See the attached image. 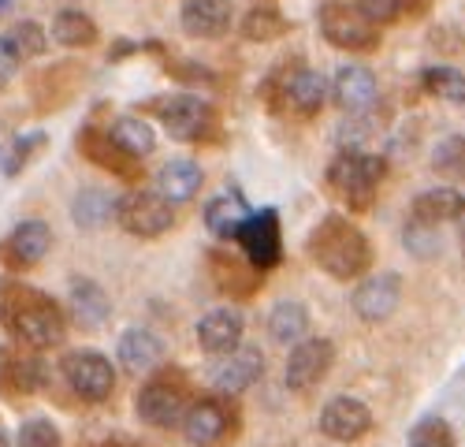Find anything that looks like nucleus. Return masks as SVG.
Instances as JSON below:
<instances>
[{"label": "nucleus", "mask_w": 465, "mask_h": 447, "mask_svg": "<svg viewBox=\"0 0 465 447\" xmlns=\"http://www.w3.org/2000/svg\"><path fill=\"white\" fill-rule=\"evenodd\" d=\"M0 321L26 347H56L64 340V313L56 298L15 280L0 287Z\"/></svg>", "instance_id": "obj_1"}, {"label": "nucleus", "mask_w": 465, "mask_h": 447, "mask_svg": "<svg viewBox=\"0 0 465 447\" xmlns=\"http://www.w3.org/2000/svg\"><path fill=\"white\" fill-rule=\"evenodd\" d=\"M305 250L331 280H361L372 265V243L358 224H351L339 213H328L313 235L305 239Z\"/></svg>", "instance_id": "obj_2"}, {"label": "nucleus", "mask_w": 465, "mask_h": 447, "mask_svg": "<svg viewBox=\"0 0 465 447\" xmlns=\"http://www.w3.org/2000/svg\"><path fill=\"white\" fill-rule=\"evenodd\" d=\"M383 172H387L383 157L369 154V149H339L335 161L328 164V183L342 194V202L354 213H365L376 198V186H380Z\"/></svg>", "instance_id": "obj_3"}, {"label": "nucleus", "mask_w": 465, "mask_h": 447, "mask_svg": "<svg viewBox=\"0 0 465 447\" xmlns=\"http://www.w3.org/2000/svg\"><path fill=\"white\" fill-rule=\"evenodd\" d=\"M324 42L346 53H372L380 49V26H372L369 19H361V12L346 0H324L317 12Z\"/></svg>", "instance_id": "obj_4"}, {"label": "nucleus", "mask_w": 465, "mask_h": 447, "mask_svg": "<svg viewBox=\"0 0 465 447\" xmlns=\"http://www.w3.org/2000/svg\"><path fill=\"white\" fill-rule=\"evenodd\" d=\"M145 112H153L164 131L175 138V142H198L202 134H209L213 127V112L202 97H193V94H161V97H153L142 104Z\"/></svg>", "instance_id": "obj_5"}, {"label": "nucleus", "mask_w": 465, "mask_h": 447, "mask_svg": "<svg viewBox=\"0 0 465 447\" xmlns=\"http://www.w3.org/2000/svg\"><path fill=\"white\" fill-rule=\"evenodd\" d=\"M235 243L242 246V257L257 273L276 269L283 261V228H280V213L276 209H257L242 220V228L235 235Z\"/></svg>", "instance_id": "obj_6"}, {"label": "nucleus", "mask_w": 465, "mask_h": 447, "mask_svg": "<svg viewBox=\"0 0 465 447\" xmlns=\"http://www.w3.org/2000/svg\"><path fill=\"white\" fill-rule=\"evenodd\" d=\"M115 220H120L124 232H131L138 239H157V235L172 232L175 205L168 198H161L157 191H134L115 202Z\"/></svg>", "instance_id": "obj_7"}, {"label": "nucleus", "mask_w": 465, "mask_h": 447, "mask_svg": "<svg viewBox=\"0 0 465 447\" xmlns=\"http://www.w3.org/2000/svg\"><path fill=\"white\" fill-rule=\"evenodd\" d=\"M60 372L67 388L86 399V402H104L115 392V365L101 351H71L60 362Z\"/></svg>", "instance_id": "obj_8"}, {"label": "nucleus", "mask_w": 465, "mask_h": 447, "mask_svg": "<svg viewBox=\"0 0 465 447\" xmlns=\"http://www.w3.org/2000/svg\"><path fill=\"white\" fill-rule=\"evenodd\" d=\"M335 362V347L324 335H305V340L294 343L291 358H287V388L298 395H309L313 388L324 384V377L331 372Z\"/></svg>", "instance_id": "obj_9"}, {"label": "nucleus", "mask_w": 465, "mask_h": 447, "mask_svg": "<svg viewBox=\"0 0 465 447\" xmlns=\"http://www.w3.org/2000/svg\"><path fill=\"white\" fill-rule=\"evenodd\" d=\"M186 388L168 381V377H157V381H149L142 392H138V418L153 429H175L183 425L186 418Z\"/></svg>", "instance_id": "obj_10"}, {"label": "nucleus", "mask_w": 465, "mask_h": 447, "mask_svg": "<svg viewBox=\"0 0 465 447\" xmlns=\"http://www.w3.org/2000/svg\"><path fill=\"white\" fill-rule=\"evenodd\" d=\"M399 298H402V280L395 273H380V276H365L354 294H351V306L361 321L380 324L399 310Z\"/></svg>", "instance_id": "obj_11"}, {"label": "nucleus", "mask_w": 465, "mask_h": 447, "mask_svg": "<svg viewBox=\"0 0 465 447\" xmlns=\"http://www.w3.org/2000/svg\"><path fill=\"white\" fill-rule=\"evenodd\" d=\"M372 429V414H369V406L354 395H335L324 402L321 410V432L328 440H339V443H354L361 440L365 432Z\"/></svg>", "instance_id": "obj_12"}, {"label": "nucleus", "mask_w": 465, "mask_h": 447, "mask_svg": "<svg viewBox=\"0 0 465 447\" xmlns=\"http://www.w3.org/2000/svg\"><path fill=\"white\" fill-rule=\"evenodd\" d=\"M261 372H264V354L250 343H239L231 354H220L213 369V388L223 395H242L261 381Z\"/></svg>", "instance_id": "obj_13"}, {"label": "nucleus", "mask_w": 465, "mask_h": 447, "mask_svg": "<svg viewBox=\"0 0 465 447\" xmlns=\"http://www.w3.org/2000/svg\"><path fill=\"white\" fill-rule=\"evenodd\" d=\"M231 429H235V418H231L227 402H220V399L193 402L183 418V432L193 447H220L231 436Z\"/></svg>", "instance_id": "obj_14"}, {"label": "nucleus", "mask_w": 465, "mask_h": 447, "mask_svg": "<svg viewBox=\"0 0 465 447\" xmlns=\"http://www.w3.org/2000/svg\"><path fill=\"white\" fill-rule=\"evenodd\" d=\"M49 381L45 362L30 351H0V392L5 395H34Z\"/></svg>", "instance_id": "obj_15"}, {"label": "nucleus", "mask_w": 465, "mask_h": 447, "mask_svg": "<svg viewBox=\"0 0 465 447\" xmlns=\"http://www.w3.org/2000/svg\"><path fill=\"white\" fill-rule=\"evenodd\" d=\"M179 23L190 37H223L231 26H235V5L231 0H186Z\"/></svg>", "instance_id": "obj_16"}, {"label": "nucleus", "mask_w": 465, "mask_h": 447, "mask_svg": "<svg viewBox=\"0 0 465 447\" xmlns=\"http://www.w3.org/2000/svg\"><path fill=\"white\" fill-rule=\"evenodd\" d=\"M328 94L335 97V104L346 112V116H354V112H365L376 104V74L361 64H346L335 71Z\"/></svg>", "instance_id": "obj_17"}, {"label": "nucleus", "mask_w": 465, "mask_h": 447, "mask_svg": "<svg viewBox=\"0 0 465 447\" xmlns=\"http://www.w3.org/2000/svg\"><path fill=\"white\" fill-rule=\"evenodd\" d=\"M49 250H53V232H49L45 220H23L19 228L5 239V246H0L5 261H12L15 269L37 265V261H42Z\"/></svg>", "instance_id": "obj_18"}, {"label": "nucleus", "mask_w": 465, "mask_h": 447, "mask_svg": "<svg viewBox=\"0 0 465 447\" xmlns=\"http://www.w3.org/2000/svg\"><path fill=\"white\" fill-rule=\"evenodd\" d=\"M242 313L235 310H209L202 321H198V347L213 358L220 354H231L239 343H242Z\"/></svg>", "instance_id": "obj_19"}, {"label": "nucleus", "mask_w": 465, "mask_h": 447, "mask_svg": "<svg viewBox=\"0 0 465 447\" xmlns=\"http://www.w3.org/2000/svg\"><path fill=\"white\" fill-rule=\"evenodd\" d=\"M283 104L294 112L298 120H313L317 112L328 104V83L324 74H317L313 67H298L287 86H283Z\"/></svg>", "instance_id": "obj_20"}, {"label": "nucleus", "mask_w": 465, "mask_h": 447, "mask_svg": "<svg viewBox=\"0 0 465 447\" xmlns=\"http://www.w3.org/2000/svg\"><path fill=\"white\" fill-rule=\"evenodd\" d=\"M79 154L83 157H90L94 164H101V168H108L112 175H120V179H138L142 175V168H138V161L134 157H127L120 145H115L104 131H94V127H86L83 134H79Z\"/></svg>", "instance_id": "obj_21"}, {"label": "nucleus", "mask_w": 465, "mask_h": 447, "mask_svg": "<svg viewBox=\"0 0 465 447\" xmlns=\"http://www.w3.org/2000/svg\"><path fill=\"white\" fill-rule=\"evenodd\" d=\"M67 306H71L74 321H79L83 328H90V332L104 328V324H108V317H112V303H108V294L101 291V283H94V280H86V276L71 280Z\"/></svg>", "instance_id": "obj_22"}, {"label": "nucleus", "mask_w": 465, "mask_h": 447, "mask_svg": "<svg viewBox=\"0 0 465 447\" xmlns=\"http://www.w3.org/2000/svg\"><path fill=\"white\" fill-rule=\"evenodd\" d=\"M115 354H120V365L127 372H153L164 358V343H161V335H153L149 328H127L120 335Z\"/></svg>", "instance_id": "obj_23"}, {"label": "nucleus", "mask_w": 465, "mask_h": 447, "mask_svg": "<svg viewBox=\"0 0 465 447\" xmlns=\"http://www.w3.org/2000/svg\"><path fill=\"white\" fill-rule=\"evenodd\" d=\"M202 183H205L202 164H193V161H168L161 168V175H157V194L168 198L172 205H179V202H190L193 194H198Z\"/></svg>", "instance_id": "obj_24"}, {"label": "nucleus", "mask_w": 465, "mask_h": 447, "mask_svg": "<svg viewBox=\"0 0 465 447\" xmlns=\"http://www.w3.org/2000/svg\"><path fill=\"white\" fill-rule=\"evenodd\" d=\"M465 209V194H458L454 186H432V191H420L410 205V216L420 220V224H447V220H458V213Z\"/></svg>", "instance_id": "obj_25"}, {"label": "nucleus", "mask_w": 465, "mask_h": 447, "mask_svg": "<svg viewBox=\"0 0 465 447\" xmlns=\"http://www.w3.org/2000/svg\"><path fill=\"white\" fill-rule=\"evenodd\" d=\"M246 216H250L246 198L235 194V191H223V194H216V198L205 205V228H209L216 239L227 243V239L239 235V228H242Z\"/></svg>", "instance_id": "obj_26"}, {"label": "nucleus", "mask_w": 465, "mask_h": 447, "mask_svg": "<svg viewBox=\"0 0 465 447\" xmlns=\"http://www.w3.org/2000/svg\"><path fill=\"white\" fill-rule=\"evenodd\" d=\"M53 42L67 49H90L97 42V23L83 8H60L53 15Z\"/></svg>", "instance_id": "obj_27"}, {"label": "nucleus", "mask_w": 465, "mask_h": 447, "mask_svg": "<svg viewBox=\"0 0 465 447\" xmlns=\"http://www.w3.org/2000/svg\"><path fill=\"white\" fill-rule=\"evenodd\" d=\"M108 138L120 145L127 157H134V161L149 157L153 149H157V134H153V127L142 116H120V120L108 127Z\"/></svg>", "instance_id": "obj_28"}, {"label": "nucleus", "mask_w": 465, "mask_h": 447, "mask_svg": "<svg viewBox=\"0 0 465 447\" xmlns=\"http://www.w3.org/2000/svg\"><path fill=\"white\" fill-rule=\"evenodd\" d=\"M268 335H272L276 343H298L309 335V310L294 298L287 303H276L272 313H268Z\"/></svg>", "instance_id": "obj_29"}, {"label": "nucleus", "mask_w": 465, "mask_h": 447, "mask_svg": "<svg viewBox=\"0 0 465 447\" xmlns=\"http://www.w3.org/2000/svg\"><path fill=\"white\" fill-rule=\"evenodd\" d=\"M115 194L108 191H97V186H90V191H83L79 198L71 202V216L79 228H104L108 220H115Z\"/></svg>", "instance_id": "obj_30"}, {"label": "nucleus", "mask_w": 465, "mask_h": 447, "mask_svg": "<svg viewBox=\"0 0 465 447\" xmlns=\"http://www.w3.org/2000/svg\"><path fill=\"white\" fill-rule=\"evenodd\" d=\"M420 86L429 97H440L447 104H465V74L458 67H424L420 71Z\"/></svg>", "instance_id": "obj_31"}, {"label": "nucleus", "mask_w": 465, "mask_h": 447, "mask_svg": "<svg viewBox=\"0 0 465 447\" xmlns=\"http://www.w3.org/2000/svg\"><path fill=\"white\" fill-rule=\"evenodd\" d=\"M246 42H280V37L291 30V23L276 12V8H250L239 23Z\"/></svg>", "instance_id": "obj_32"}, {"label": "nucleus", "mask_w": 465, "mask_h": 447, "mask_svg": "<svg viewBox=\"0 0 465 447\" xmlns=\"http://www.w3.org/2000/svg\"><path fill=\"white\" fill-rule=\"evenodd\" d=\"M213 269H216V280H220V287L223 291H231V294H253L257 291V269L250 265H239L235 257H227V253H213Z\"/></svg>", "instance_id": "obj_33"}, {"label": "nucleus", "mask_w": 465, "mask_h": 447, "mask_svg": "<svg viewBox=\"0 0 465 447\" xmlns=\"http://www.w3.org/2000/svg\"><path fill=\"white\" fill-rule=\"evenodd\" d=\"M432 172L443 179H461L465 175V134H447L432 149Z\"/></svg>", "instance_id": "obj_34"}, {"label": "nucleus", "mask_w": 465, "mask_h": 447, "mask_svg": "<svg viewBox=\"0 0 465 447\" xmlns=\"http://www.w3.org/2000/svg\"><path fill=\"white\" fill-rule=\"evenodd\" d=\"M410 447H454V429L447 418L429 414L410 429Z\"/></svg>", "instance_id": "obj_35"}, {"label": "nucleus", "mask_w": 465, "mask_h": 447, "mask_svg": "<svg viewBox=\"0 0 465 447\" xmlns=\"http://www.w3.org/2000/svg\"><path fill=\"white\" fill-rule=\"evenodd\" d=\"M37 149H45V134H42V131L19 134V138L12 142V149L5 154V161H0V172H5V175H19V172L30 164V157L37 154Z\"/></svg>", "instance_id": "obj_36"}, {"label": "nucleus", "mask_w": 465, "mask_h": 447, "mask_svg": "<svg viewBox=\"0 0 465 447\" xmlns=\"http://www.w3.org/2000/svg\"><path fill=\"white\" fill-rule=\"evenodd\" d=\"M8 42H12V49L19 53V60H34V56H42V53L49 49V37H45V30L37 26V23H30V19L12 26Z\"/></svg>", "instance_id": "obj_37"}, {"label": "nucleus", "mask_w": 465, "mask_h": 447, "mask_svg": "<svg viewBox=\"0 0 465 447\" xmlns=\"http://www.w3.org/2000/svg\"><path fill=\"white\" fill-rule=\"evenodd\" d=\"M19 447H60V432L49 418H30L19 429Z\"/></svg>", "instance_id": "obj_38"}, {"label": "nucleus", "mask_w": 465, "mask_h": 447, "mask_svg": "<svg viewBox=\"0 0 465 447\" xmlns=\"http://www.w3.org/2000/svg\"><path fill=\"white\" fill-rule=\"evenodd\" d=\"M402 239H406L410 253H417V257H429V250L440 246V239H436V224H420V220H413V216H410V224H406Z\"/></svg>", "instance_id": "obj_39"}, {"label": "nucleus", "mask_w": 465, "mask_h": 447, "mask_svg": "<svg viewBox=\"0 0 465 447\" xmlns=\"http://www.w3.org/2000/svg\"><path fill=\"white\" fill-rule=\"evenodd\" d=\"M354 8L372 26H387V23H395L402 15V0H354Z\"/></svg>", "instance_id": "obj_40"}, {"label": "nucleus", "mask_w": 465, "mask_h": 447, "mask_svg": "<svg viewBox=\"0 0 465 447\" xmlns=\"http://www.w3.org/2000/svg\"><path fill=\"white\" fill-rule=\"evenodd\" d=\"M19 53L12 49V42H8V34L5 37H0V86H8L12 83V74L19 71Z\"/></svg>", "instance_id": "obj_41"}, {"label": "nucleus", "mask_w": 465, "mask_h": 447, "mask_svg": "<svg viewBox=\"0 0 465 447\" xmlns=\"http://www.w3.org/2000/svg\"><path fill=\"white\" fill-rule=\"evenodd\" d=\"M172 71H175V79H183V83H213V74L205 67H198V64H172Z\"/></svg>", "instance_id": "obj_42"}, {"label": "nucleus", "mask_w": 465, "mask_h": 447, "mask_svg": "<svg viewBox=\"0 0 465 447\" xmlns=\"http://www.w3.org/2000/svg\"><path fill=\"white\" fill-rule=\"evenodd\" d=\"M138 45L134 42H115V49H112V60H124V56H131Z\"/></svg>", "instance_id": "obj_43"}, {"label": "nucleus", "mask_w": 465, "mask_h": 447, "mask_svg": "<svg viewBox=\"0 0 465 447\" xmlns=\"http://www.w3.org/2000/svg\"><path fill=\"white\" fill-rule=\"evenodd\" d=\"M458 246H461V257H465V209L458 213Z\"/></svg>", "instance_id": "obj_44"}, {"label": "nucleus", "mask_w": 465, "mask_h": 447, "mask_svg": "<svg viewBox=\"0 0 465 447\" xmlns=\"http://www.w3.org/2000/svg\"><path fill=\"white\" fill-rule=\"evenodd\" d=\"M15 8V0H0V15H8Z\"/></svg>", "instance_id": "obj_45"}, {"label": "nucleus", "mask_w": 465, "mask_h": 447, "mask_svg": "<svg viewBox=\"0 0 465 447\" xmlns=\"http://www.w3.org/2000/svg\"><path fill=\"white\" fill-rule=\"evenodd\" d=\"M0 447H8V436H5V429H0Z\"/></svg>", "instance_id": "obj_46"}]
</instances>
